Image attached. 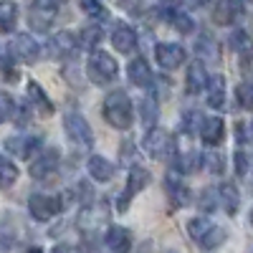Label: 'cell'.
Wrapping results in <instances>:
<instances>
[{
    "label": "cell",
    "instance_id": "obj_10",
    "mask_svg": "<svg viewBox=\"0 0 253 253\" xmlns=\"http://www.w3.org/2000/svg\"><path fill=\"white\" fill-rule=\"evenodd\" d=\"M58 160H61L58 150H41L33 157V162H31V170H28L31 177L33 180H41V182L51 180L56 175V170H58Z\"/></svg>",
    "mask_w": 253,
    "mask_h": 253
},
{
    "label": "cell",
    "instance_id": "obj_1",
    "mask_svg": "<svg viewBox=\"0 0 253 253\" xmlns=\"http://www.w3.org/2000/svg\"><path fill=\"white\" fill-rule=\"evenodd\" d=\"M104 119H107L114 129H129L132 122H134V107L129 96H126V91L122 89H114L107 94V99H104Z\"/></svg>",
    "mask_w": 253,
    "mask_h": 253
},
{
    "label": "cell",
    "instance_id": "obj_8",
    "mask_svg": "<svg viewBox=\"0 0 253 253\" xmlns=\"http://www.w3.org/2000/svg\"><path fill=\"white\" fill-rule=\"evenodd\" d=\"M28 210H31V218L38 223H46L51 218H56L61 210H63V200L58 195H43V193H36L28 198Z\"/></svg>",
    "mask_w": 253,
    "mask_h": 253
},
{
    "label": "cell",
    "instance_id": "obj_37",
    "mask_svg": "<svg viewBox=\"0 0 253 253\" xmlns=\"http://www.w3.org/2000/svg\"><path fill=\"white\" fill-rule=\"evenodd\" d=\"M233 162H236V175H238V177H246L248 170H251V157H248V152H243V150L236 152Z\"/></svg>",
    "mask_w": 253,
    "mask_h": 253
},
{
    "label": "cell",
    "instance_id": "obj_40",
    "mask_svg": "<svg viewBox=\"0 0 253 253\" xmlns=\"http://www.w3.org/2000/svg\"><path fill=\"white\" fill-rule=\"evenodd\" d=\"M10 66H13V58L8 56V51H5L3 46H0V69H5V71H8Z\"/></svg>",
    "mask_w": 253,
    "mask_h": 253
},
{
    "label": "cell",
    "instance_id": "obj_27",
    "mask_svg": "<svg viewBox=\"0 0 253 253\" xmlns=\"http://www.w3.org/2000/svg\"><path fill=\"white\" fill-rule=\"evenodd\" d=\"M215 195H218V205L225 210L228 215H236L238 213V190L233 187V185H228V182H223L220 187H215Z\"/></svg>",
    "mask_w": 253,
    "mask_h": 253
},
{
    "label": "cell",
    "instance_id": "obj_12",
    "mask_svg": "<svg viewBox=\"0 0 253 253\" xmlns=\"http://www.w3.org/2000/svg\"><path fill=\"white\" fill-rule=\"evenodd\" d=\"M41 144H43L41 134H18V137H8L5 139V147L20 160H31L41 150Z\"/></svg>",
    "mask_w": 253,
    "mask_h": 253
},
{
    "label": "cell",
    "instance_id": "obj_41",
    "mask_svg": "<svg viewBox=\"0 0 253 253\" xmlns=\"http://www.w3.org/2000/svg\"><path fill=\"white\" fill-rule=\"evenodd\" d=\"M208 3H210V0H182L185 8H195V10H198V8H205Z\"/></svg>",
    "mask_w": 253,
    "mask_h": 253
},
{
    "label": "cell",
    "instance_id": "obj_13",
    "mask_svg": "<svg viewBox=\"0 0 253 253\" xmlns=\"http://www.w3.org/2000/svg\"><path fill=\"white\" fill-rule=\"evenodd\" d=\"M76 48H79V41L69 31H58L48 41V56L51 58H71L76 53Z\"/></svg>",
    "mask_w": 253,
    "mask_h": 253
},
{
    "label": "cell",
    "instance_id": "obj_30",
    "mask_svg": "<svg viewBox=\"0 0 253 253\" xmlns=\"http://www.w3.org/2000/svg\"><path fill=\"white\" fill-rule=\"evenodd\" d=\"M79 5H81V10L86 13L89 18H96V20H104L109 15V10L104 8L101 0H79Z\"/></svg>",
    "mask_w": 253,
    "mask_h": 253
},
{
    "label": "cell",
    "instance_id": "obj_19",
    "mask_svg": "<svg viewBox=\"0 0 253 253\" xmlns=\"http://www.w3.org/2000/svg\"><path fill=\"white\" fill-rule=\"evenodd\" d=\"M126 74H129V81L134 84V86H139V89H150V86H152V81H155L150 63H147L142 56H137V58L129 63Z\"/></svg>",
    "mask_w": 253,
    "mask_h": 253
},
{
    "label": "cell",
    "instance_id": "obj_45",
    "mask_svg": "<svg viewBox=\"0 0 253 253\" xmlns=\"http://www.w3.org/2000/svg\"><path fill=\"white\" fill-rule=\"evenodd\" d=\"M139 253H147V246H144V248H142V251H139Z\"/></svg>",
    "mask_w": 253,
    "mask_h": 253
},
{
    "label": "cell",
    "instance_id": "obj_46",
    "mask_svg": "<svg viewBox=\"0 0 253 253\" xmlns=\"http://www.w3.org/2000/svg\"><path fill=\"white\" fill-rule=\"evenodd\" d=\"M246 3H251V0H246Z\"/></svg>",
    "mask_w": 253,
    "mask_h": 253
},
{
    "label": "cell",
    "instance_id": "obj_24",
    "mask_svg": "<svg viewBox=\"0 0 253 253\" xmlns=\"http://www.w3.org/2000/svg\"><path fill=\"white\" fill-rule=\"evenodd\" d=\"M208 74H205V66L200 61H195L193 66L187 69V76H185V86H187V94H200V91H205V86H208Z\"/></svg>",
    "mask_w": 253,
    "mask_h": 253
},
{
    "label": "cell",
    "instance_id": "obj_26",
    "mask_svg": "<svg viewBox=\"0 0 253 253\" xmlns=\"http://www.w3.org/2000/svg\"><path fill=\"white\" fill-rule=\"evenodd\" d=\"M28 99H31V104H33V109H38V114H43V117L53 114V101L46 96V91H43V86H41V84L28 81Z\"/></svg>",
    "mask_w": 253,
    "mask_h": 253
},
{
    "label": "cell",
    "instance_id": "obj_9",
    "mask_svg": "<svg viewBox=\"0 0 253 253\" xmlns=\"http://www.w3.org/2000/svg\"><path fill=\"white\" fill-rule=\"evenodd\" d=\"M58 0H38L36 5H31V28L38 31V33H46L51 26H53V20L58 18Z\"/></svg>",
    "mask_w": 253,
    "mask_h": 253
},
{
    "label": "cell",
    "instance_id": "obj_35",
    "mask_svg": "<svg viewBox=\"0 0 253 253\" xmlns=\"http://www.w3.org/2000/svg\"><path fill=\"white\" fill-rule=\"evenodd\" d=\"M236 96H238L241 109H251L253 107V91H251V84L248 81H243L241 86H236Z\"/></svg>",
    "mask_w": 253,
    "mask_h": 253
},
{
    "label": "cell",
    "instance_id": "obj_22",
    "mask_svg": "<svg viewBox=\"0 0 253 253\" xmlns=\"http://www.w3.org/2000/svg\"><path fill=\"white\" fill-rule=\"evenodd\" d=\"M203 167V155L195 152V150H187V152H175L172 157V170L182 172V175H190V172H198Z\"/></svg>",
    "mask_w": 253,
    "mask_h": 253
},
{
    "label": "cell",
    "instance_id": "obj_33",
    "mask_svg": "<svg viewBox=\"0 0 253 253\" xmlns=\"http://www.w3.org/2000/svg\"><path fill=\"white\" fill-rule=\"evenodd\" d=\"M230 46H233V51H238L241 56H243V53H248V48H251V38H248V31H243V28H236V33L230 36Z\"/></svg>",
    "mask_w": 253,
    "mask_h": 253
},
{
    "label": "cell",
    "instance_id": "obj_3",
    "mask_svg": "<svg viewBox=\"0 0 253 253\" xmlns=\"http://www.w3.org/2000/svg\"><path fill=\"white\" fill-rule=\"evenodd\" d=\"M109 203L107 200H91L89 205L81 208V213L76 218V225L84 230V233H99V230L109 223Z\"/></svg>",
    "mask_w": 253,
    "mask_h": 253
},
{
    "label": "cell",
    "instance_id": "obj_42",
    "mask_svg": "<svg viewBox=\"0 0 253 253\" xmlns=\"http://www.w3.org/2000/svg\"><path fill=\"white\" fill-rule=\"evenodd\" d=\"M51 253H69V246H56Z\"/></svg>",
    "mask_w": 253,
    "mask_h": 253
},
{
    "label": "cell",
    "instance_id": "obj_23",
    "mask_svg": "<svg viewBox=\"0 0 253 253\" xmlns=\"http://www.w3.org/2000/svg\"><path fill=\"white\" fill-rule=\"evenodd\" d=\"M86 170H89V177L96 180V182H109L114 177V165L107 157H99V155H91L89 157Z\"/></svg>",
    "mask_w": 253,
    "mask_h": 253
},
{
    "label": "cell",
    "instance_id": "obj_15",
    "mask_svg": "<svg viewBox=\"0 0 253 253\" xmlns=\"http://www.w3.org/2000/svg\"><path fill=\"white\" fill-rule=\"evenodd\" d=\"M112 46L119 51V53H132L137 48V31L129 28L126 23H114L112 28Z\"/></svg>",
    "mask_w": 253,
    "mask_h": 253
},
{
    "label": "cell",
    "instance_id": "obj_31",
    "mask_svg": "<svg viewBox=\"0 0 253 253\" xmlns=\"http://www.w3.org/2000/svg\"><path fill=\"white\" fill-rule=\"evenodd\" d=\"M76 41H79V46H84V48H94L101 41V28L99 26H86Z\"/></svg>",
    "mask_w": 253,
    "mask_h": 253
},
{
    "label": "cell",
    "instance_id": "obj_36",
    "mask_svg": "<svg viewBox=\"0 0 253 253\" xmlns=\"http://www.w3.org/2000/svg\"><path fill=\"white\" fill-rule=\"evenodd\" d=\"M203 165H205L213 175H220V172H223V157H220L218 150H215V152H208V155L203 157Z\"/></svg>",
    "mask_w": 253,
    "mask_h": 253
},
{
    "label": "cell",
    "instance_id": "obj_38",
    "mask_svg": "<svg viewBox=\"0 0 253 253\" xmlns=\"http://www.w3.org/2000/svg\"><path fill=\"white\" fill-rule=\"evenodd\" d=\"M215 205H218L215 187H205V190H203V195H200V208L210 213V210H215Z\"/></svg>",
    "mask_w": 253,
    "mask_h": 253
},
{
    "label": "cell",
    "instance_id": "obj_29",
    "mask_svg": "<svg viewBox=\"0 0 253 253\" xmlns=\"http://www.w3.org/2000/svg\"><path fill=\"white\" fill-rule=\"evenodd\" d=\"M15 180H18V167H15V162L0 152V190L13 187Z\"/></svg>",
    "mask_w": 253,
    "mask_h": 253
},
{
    "label": "cell",
    "instance_id": "obj_4",
    "mask_svg": "<svg viewBox=\"0 0 253 253\" xmlns=\"http://www.w3.org/2000/svg\"><path fill=\"white\" fill-rule=\"evenodd\" d=\"M142 147H144V152L150 155L152 160H172L175 152H177V150H175V137H172V132L160 129V126H155V129L147 132Z\"/></svg>",
    "mask_w": 253,
    "mask_h": 253
},
{
    "label": "cell",
    "instance_id": "obj_39",
    "mask_svg": "<svg viewBox=\"0 0 253 253\" xmlns=\"http://www.w3.org/2000/svg\"><path fill=\"white\" fill-rule=\"evenodd\" d=\"M236 142H238L241 147H248V142H251L248 124H246V122H238V124H236Z\"/></svg>",
    "mask_w": 253,
    "mask_h": 253
},
{
    "label": "cell",
    "instance_id": "obj_43",
    "mask_svg": "<svg viewBox=\"0 0 253 253\" xmlns=\"http://www.w3.org/2000/svg\"><path fill=\"white\" fill-rule=\"evenodd\" d=\"M28 253H43V251H41L38 246H33V248H28Z\"/></svg>",
    "mask_w": 253,
    "mask_h": 253
},
{
    "label": "cell",
    "instance_id": "obj_7",
    "mask_svg": "<svg viewBox=\"0 0 253 253\" xmlns=\"http://www.w3.org/2000/svg\"><path fill=\"white\" fill-rule=\"evenodd\" d=\"M147 185H150V172H147L142 165H132L129 175H126L124 193H122V195H119V200H117V210H119V213H126V208H129L132 198H134V195H139Z\"/></svg>",
    "mask_w": 253,
    "mask_h": 253
},
{
    "label": "cell",
    "instance_id": "obj_28",
    "mask_svg": "<svg viewBox=\"0 0 253 253\" xmlns=\"http://www.w3.org/2000/svg\"><path fill=\"white\" fill-rule=\"evenodd\" d=\"M18 23V5L10 0H0V33H10Z\"/></svg>",
    "mask_w": 253,
    "mask_h": 253
},
{
    "label": "cell",
    "instance_id": "obj_5",
    "mask_svg": "<svg viewBox=\"0 0 253 253\" xmlns=\"http://www.w3.org/2000/svg\"><path fill=\"white\" fill-rule=\"evenodd\" d=\"M63 129H66V137L71 139L74 147H79V150H91L94 147V132L89 122L84 119L79 112H66V117H63Z\"/></svg>",
    "mask_w": 253,
    "mask_h": 253
},
{
    "label": "cell",
    "instance_id": "obj_20",
    "mask_svg": "<svg viewBox=\"0 0 253 253\" xmlns=\"http://www.w3.org/2000/svg\"><path fill=\"white\" fill-rule=\"evenodd\" d=\"M241 3L238 0H218L215 8H213V23L218 26H230L236 23V18L241 15Z\"/></svg>",
    "mask_w": 253,
    "mask_h": 253
},
{
    "label": "cell",
    "instance_id": "obj_18",
    "mask_svg": "<svg viewBox=\"0 0 253 253\" xmlns=\"http://www.w3.org/2000/svg\"><path fill=\"white\" fill-rule=\"evenodd\" d=\"M165 190H167V198H170V203L175 208H185L193 203V193H190V187L185 182H180L172 172L165 177Z\"/></svg>",
    "mask_w": 253,
    "mask_h": 253
},
{
    "label": "cell",
    "instance_id": "obj_11",
    "mask_svg": "<svg viewBox=\"0 0 253 253\" xmlns=\"http://www.w3.org/2000/svg\"><path fill=\"white\" fill-rule=\"evenodd\" d=\"M10 58H18V61H23V63H33L41 58V46L33 41V36L28 33H20L10 41V46L5 48Z\"/></svg>",
    "mask_w": 253,
    "mask_h": 253
},
{
    "label": "cell",
    "instance_id": "obj_2",
    "mask_svg": "<svg viewBox=\"0 0 253 253\" xmlns=\"http://www.w3.org/2000/svg\"><path fill=\"white\" fill-rule=\"evenodd\" d=\"M187 233L195 243H200L203 248H210V251L225 243V230L208 218H193L187 223Z\"/></svg>",
    "mask_w": 253,
    "mask_h": 253
},
{
    "label": "cell",
    "instance_id": "obj_17",
    "mask_svg": "<svg viewBox=\"0 0 253 253\" xmlns=\"http://www.w3.org/2000/svg\"><path fill=\"white\" fill-rule=\"evenodd\" d=\"M155 56H157V63H160L162 69L172 71V69L182 66V61H185V48H182L180 43H160L157 51H155Z\"/></svg>",
    "mask_w": 253,
    "mask_h": 253
},
{
    "label": "cell",
    "instance_id": "obj_14",
    "mask_svg": "<svg viewBox=\"0 0 253 253\" xmlns=\"http://www.w3.org/2000/svg\"><path fill=\"white\" fill-rule=\"evenodd\" d=\"M223 137H225V124L220 117L213 114V117H205L200 122V139L205 147H218L223 142Z\"/></svg>",
    "mask_w": 253,
    "mask_h": 253
},
{
    "label": "cell",
    "instance_id": "obj_21",
    "mask_svg": "<svg viewBox=\"0 0 253 253\" xmlns=\"http://www.w3.org/2000/svg\"><path fill=\"white\" fill-rule=\"evenodd\" d=\"M162 18H165L175 31H180V33H193V28H195L193 18H190L182 8H177V5H167V8H162Z\"/></svg>",
    "mask_w": 253,
    "mask_h": 253
},
{
    "label": "cell",
    "instance_id": "obj_32",
    "mask_svg": "<svg viewBox=\"0 0 253 253\" xmlns=\"http://www.w3.org/2000/svg\"><path fill=\"white\" fill-rule=\"evenodd\" d=\"M13 117H15V101H13V96L5 94V91H0V124H5Z\"/></svg>",
    "mask_w": 253,
    "mask_h": 253
},
{
    "label": "cell",
    "instance_id": "obj_16",
    "mask_svg": "<svg viewBox=\"0 0 253 253\" xmlns=\"http://www.w3.org/2000/svg\"><path fill=\"white\" fill-rule=\"evenodd\" d=\"M104 243H107L109 253H129L132 251V233L122 225H109L107 236H104Z\"/></svg>",
    "mask_w": 253,
    "mask_h": 253
},
{
    "label": "cell",
    "instance_id": "obj_34",
    "mask_svg": "<svg viewBox=\"0 0 253 253\" xmlns=\"http://www.w3.org/2000/svg\"><path fill=\"white\" fill-rule=\"evenodd\" d=\"M139 107H142V122H144L147 126H152L155 119H157V101H155L152 96H147Z\"/></svg>",
    "mask_w": 253,
    "mask_h": 253
},
{
    "label": "cell",
    "instance_id": "obj_25",
    "mask_svg": "<svg viewBox=\"0 0 253 253\" xmlns=\"http://www.w3.org/2000/svg\"><path fill=\"white\" fill-rule=\"evenodd\" d=\"M208 107L210 109H223L225 107V79L218 74L213 79H208Z\"/></svg>",
    "mask_w": 253,
    "mask_h": 253
},
{
    "label": "cell",
    "instance_id": "obj_6",
    "mask_svg": "<svg viewBox=\"0 0 253 253\" xmlns=\"http://www.w3.org/2000/svg\"><path fill=\"white\" fill-rule=\"evenodd\" d=\"M86 69H89L91 81H96V84H109V81H114L117 74H119L117 61H114L107 51H91Z\"/></svg>",
    "mask_w": 253,
    "mask_h": 253
},
{
    "label": "cell",
    "instance_id": "obj_44",
    "mask_svg": "<svg viewBox=\"0 0 253 253\" xmlns=\"http://www.w3.org/2000/svg\"><path fill=\"white\" fill-rule=\"evenodd\" d=\"M165 253H177V251H172V248H170V251H165Z\"/></svg>",
    "mask_w": 253,
    "mask_h": 253
}]
</instances>
